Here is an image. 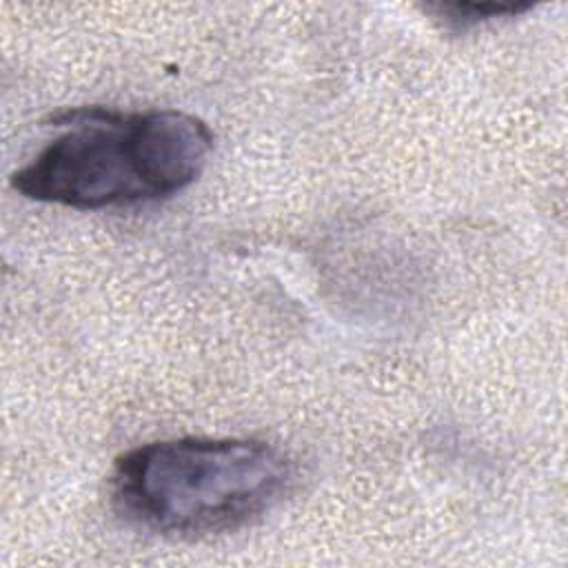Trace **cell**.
<instances>
[{"label":"cell","instance_id":"3957f363","mask_svg":"<svg viewBox=\"0 0 568 568\" xmlns=\"http://www.w3.org/2000/svg\"><path fill=\"white\" fill-rule=\"evenodd\" d=\"M530 4H513V2H450V4H435L430 9L437 11V16L455 29H468L477 22L499 18V16H513L526 11Z\"/></svg>","mask_w":568,"mask_h":568},{"label":"cell","instance_id":"6da1fadb","mask_svg":"<svg viewBox=\"0 0 568 568\" xmlns=\"http://www.w3.org/2000/svg\"><path fill=\"white\" fill-rule=\"evenodd\" d=\"M53 122L64 131L11 175V186L80 211L171 197L197 180L213 151L206 122L173 109L78 106Z\"/></svg>","mask_w":568,"mask_h":568},{"label":"cell","instance_id":"7a4b0ae2","mask_svg":"<svg viewBox=\"0 0 568 568\" xmlns=\"http://www.w3.org/2000/svg\"><path fill=\"white\" fill-rule=\"evenodd\" d=\"M293 477V462L262 439H160L115 459L111 501L140 528L200 537L262 517L291 490Z\"/></svg>","mask_w":568,"mask_h":568}]
</instances>
